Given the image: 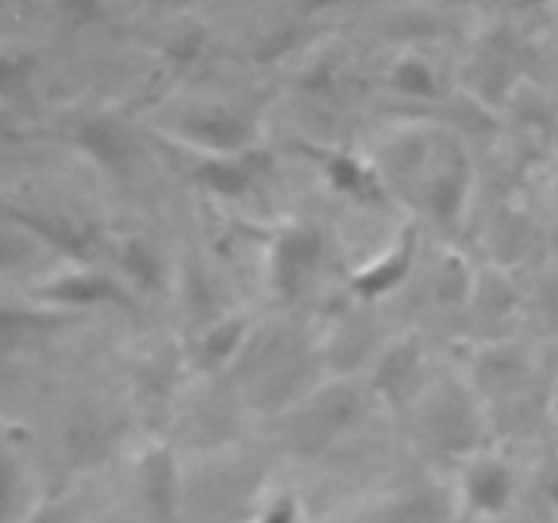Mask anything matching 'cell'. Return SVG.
<instances>
[{
	"label": "cell",
	"mask_w": 558,
	"mask_h": 523,
	"mask_svg": "<svg viewBox=\"0 0 558 523\" xmlns=\"http://www.w3.org/2000/svg\"><path fill=\"white\" fill-rule=\"evenodd\" d=\"M145 499H147V504H150L153 515H156L158 521H169V515H172L174 499H172V474H169L167 463L156 461L153 466H147Z\"/></svg>",
	"instance_id": "cell-2"
},
{
	"label": "cell",
	"mask_w": 558,
	"mask_h": 523,
	"mask_svg": "<svg viewBox=\"0 0 558 523\" xmlns=\"http://www.w3.org/2000/svg\"><path fill=\"white\" fill-rule=\"evenodd\" d=\"M16 501V469L9 450L0 445V523L9 521Z\"/></svg>",
	"instance_id": "cell-3"
},
{
	"label": "cell",
	"mask_w": 558,
	"mask_h": 523,
	"mask_svg": "<svg viewBox=\"0 0 558 523\" xmlns=\"http://www.w3.org/2000/svg\"><path fill=\"white\" fill-rule=\"evenodd\" d=\"M512 499V474L501 463H477L466 474V501L480 515H499Z\"/></svg>",
	"instance_id": "cell-1"
},
{
	"label": "cell",
	"mask_w": 558,
	"mask_h": 523,
	"mask_svg": "<svg viewBox=\"0 0 558 523\" xmlns=\"http://www.w3.org/2000/svg\"><path fill=\"white\" fill-rule=\"evenodd\" d=\"M259 523H298V510L289 499H278L270 510L262 515Z\"/></svg>",
	"instance_id": "cell-4"
}]
</instances>
